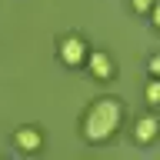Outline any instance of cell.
Returning a JSON list of instances; mask_svg holds the SVG:
<instances>
[{"label": "cell", "mask_w": 160, "mask_h": 160, "mask_svg": "<svg viewBox=\"0 0 160 160\" xmlns=\"http://www.w3.org/2000/svg\"><path fill=\"white\" fill-rule=\"evenodd\" d=\"M147 70H150V77H157V73H160V57H150Z\"/></svg>", "instance_id": "8"}, {"label": "cell", "mask_w": 160, "mask_h": 160, "mask_svg": "<svg viewBox=\"0 0 160 160\" xmlns=\"http://www.w3.org/2000/svg\"><path fill=\"white\" fill-rule=\"evenodd\" d=\"M87 63H90V73H93L97 80H110V77H113V60H110L103 50L87 53Z\"/></svg>", "instance_id": "4"}, {"label": "cell", "mask_w": 160, "mask_h": 160, "mask_svg": "<svg viewBox=\"0 0 160 160\" xmlns=\"http://www.w3.org/2000/svg\"><path fill=\"white\" fill-rule=\"evenodd\" d=\"M120 120H123L120 100L100 97V100H93V103L87 107L83 123H80V133H83V140H90V143H100V140H110L113 133H117Z\"/></svg>", "instance_id": "1"}, {"label": "cell", "mask_w": 160, "mask_h": 160, "mask_svg": "<svg viewBox=\"0 0 160 160\" xmlns=\"http://www.w3.org/2000/svg\"><path fill=\"white\" fill-rule=\"evenodd\" d=\"M157 100H160V83L150 80V83H147V103H157Z\"/></svg>", "instance_id": "6"}, {"label": "cell", "mask_w": 160, "mask_h": 160, "mask_svg": "<svg viewBox=\"0 0 160 160\" xmlns=\"http://www.w3.org/2000/svg\"><path fill=\"white\" fill-rule=\"evenodd\" d=\"M157 130H160L157 117H153V113H147V117H140L137 123H133V137H137V143H150V140L157 137Z\"/></svg>", "instance_id": "5"}, {"label": "cell", "mask_w": 160, "mask_h": 160, "mask_svg": "<svg viewBox=\"0 0 160 160\" xmlns=\"http://www.w3.org/2000/svg\"><path fill=\"white\" fill-rule=\"evenodd\" d=\"M153 3H157V0H133V10H137V13H147Z\"/></svg>", "instance_id": "7"}, {"label": "cell", "mask_w": 160, "mask_h": 160, "mask_svg": "<svg viewBox=\"0 0 160 160\" xmlns=\"http://www.w3.org/2000/svg\"><path fill=\"white\" fill-rule=\"evenodd\" d=\"M13 143H17V150H27V153H33V150H40L43 137H40V130H37V127H17V130H13Z\"/></svg>", "instance_id": "3"}, {"label": "cell", "mask_w": 160, "mask_h": 160, "mask_svg": "<svg viewBox=\"0 0 160 160\" xmlns=\"http://www.w3.org/2000/svg\"><path fill=\"white\" fill-rule=\"evenodd\" d=\"M87 53H90L87 40L77 37V33H70V37L60 40V60H63L67 67H80V63H87Z\"/></svg>", "instance_id": "2"}]
</instances>
